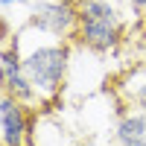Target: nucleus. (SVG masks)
<instances>
[{
  "label": "nucleus",
  "mask_w": 146,
  "mask_h": 146,
  "mask_svg": "<svg viewBox=\"0 0 146 146\" xmlns=\"http://www.w3.org/2000/svg\"><path fill=\"white\" fill-rule=\"evenodd\" d=\"M21 58H23V73H27V79L32 82L38 102L41 105L56 102L58 94H62V88H64L67 64H70V47H67V41H50V44L32 47V50H21Z\"/></svg>",
  "instance_id": "1"
},
{
  "label": "nucleus",
  "mask_w": 146,
  "mask_h": 146,
  "mask_svg": "<svg viewBox=\"0 0 146 146\" xmlns=\"http://www.w3.org/2000/svg\"><path fill=\"white\" fill-rule=\"evenodd\" d=\"M79 27L76 38L94 53H114L123 38V18L108 0H76Z\"/></svg>",
  "instance_id": "2"
},
{
  "label": "nucleus",
  "mask_w": 146,
  "mask_h": 146,
  "mask_svg": "<svg viewBox=\"0 0 146 146\" xmlns=\"http://www.w3.org/2000/svg\"><path fill=\"white\" fill-rule=\"evenodd\" d=\"M29 27L56 41L76 38L79 27V3L76 0H32Z\"/></svg>",
  "instance_id": "3"
},
{
  "label": "nucleus",
  "mask_w": 146,
  "mask_h": 146,
  "mask_svg": "<svg viewBox=\"0 0 146 146\" xmlns=\"http://www.w3.org/2000/svg\"><path fill=\"white\" fill-rule=\"evenodd\" d=\"M27 108V102L0 94V146H32L35 117Z\"/></svg>",
  "instance_id": "4"
},
{
  "label": "nucleus",
  "mask_w": 146,
  "mask_h": 146,
  "mask_svg": "<svg viewBox=\"0 0 146 146\" xmlns=\"http://www.w3.org/2000/svg\"><path fill=\"white\" fill-rule=\"evenodd\" d=\"M0 94H9L15 100L27 102L29 108L38 105V96H35L32 82L23 73V58H21V47L12 44L6 50H0Z\"/></svg>",
  "instance_id": "5"
},
{
  "label": "nucleus",
  "mask_w": 146,
  "mask_h": 146,
  "mask_svg": "<svg viewBox=\"0 0 146 146\" xmlns=\"http://www.w3.org/2000/svg\"><path fill=\"white\" fill-rule=\"evenodd\" d=\"M114 143L117 146H146V111L131 108L114 126Z\"/></svg>",
  "instance_id": "6"
},
{
  "label": "nucleus",
  "mask_w": 146,
  "mask_h": 146,
  "mask_svg": "<svg viewBox=\"0 0 146 146\" xmlns=\"http://www.w3.org/2000/svg\"><path fill=\"white\" fill-rule=\"evenodd\" d=\"M126 96L131 100V105H135V108H143V111H146V67L129 76Z\"/></svg>",
  "instance_id": "7"
},
{
  "label": "nucleus",
  "mask_w": 146,
  "mask_h": 146,
  "mask_svg": "<svg viewBox=\"0 0 146 146\" xmlns=\"http://www.w3.org/2000/svg\"><path fill=\"white\" fill-rule=\"evenodd\" d=\"M6 38H12V27H9V23H6L3 18H0V44H3Z\"/></svg>",
  "instance_id": "8"
},
{
  "label": "nucleus",
  "mask_w": 146,
  "mask_h": 146,
  "mask_svg": "<svg viewBox=\"0 0 146 146\" xmlns=\"http://www.w3.org/2000/svg\"><path fill=\"white\" fill-rule=\"evenodd\" d=\"M129 3H131V9H137V12L146 9V0H129Z\"/></svg>",
  "instance_id": "9"
},
{
  "label": "nucleus",
  "mask_w": 146,
  "mask_h": 146,
  "mask_svg": "<svg viewBox=\"0 0 146 146\" xmlns=\"http://www.w3.org/2000/svg\"><path fill=\"white\" fill-rule=\"evenodd\" d=\"M3 6H18V3H32V0H0Z\"/></svg>",
  "instance_id": "10"
},
{
  "label": "nucleus",
  "mask_w": 146,
  "mask_h": 146,
  "mask_svg": "<svg viewBox=\"0 0 146 146\" xmlns=\"http://www.w3.org/2000/svg\"><path fill=\"white\" fill-rule=\"evenodd\" d=\"M73 146H85V143H73Z\"/></svg>",
  "instance_id": "11"
}]
</instances>
